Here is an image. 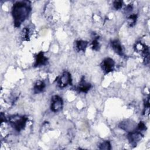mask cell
Instances as JSON below:
<instances>
[{
  "label": "cell",
  "instance_id": "11",
  "mask_svg": "<svg viewBox=\"0 0 150 150\" xmlns=\"http://www.w3.org/2000/svg\"><path fill=\"white\" fill-rule=\"evenodd\" d=\"M87 45H88V42L87 41L79 40L75 42V47L76 48V50L79 52H80V51L84 52L86 50V49L87 48Z\"/></svg>",
  "mask_w": 150,
  "mask_h": 150
},
{
  "label": "cell",
  "instance_id": "6",
  "mask_svg": "<svg viewBox=\"0 0 150 150\" xmlns=\"http://www.w3.org/2000/svg\"><path fill=\"white\" fill-rule=\"evenodd\" d=\"M115 62L111 57L105 58L101 63V67L105 74H108L114 70Z\"/></svg>",
  "mask_w": 150,
  "mask_h": 150
},
{
  "label": "cell",
  "instance_id": "9",
  "mask_svg": "<svg viewBox=\"0 0 150 150\" xmlns=\"http://www.w3.org/2000/svg\"><path fill=\"white\" fill-rule=\"evenodd\" d=\"M91 85L90 83L87 82L85 79L84 77H82L77 87V89L81 93H87L88 91L90 89Z\"/></svg>",
  "mask_w": 150,
  "mask_h": 150
},
{
  "label": "cell",
  "instance_id": "4",
  "mask_svg": "<svg viewBox=\"0 0 150 150\" xmlns=\"http://www.w3.org/2000/svg\"><path fill=\"white\" fill-rule=\"evenodd\" d=\"M63 106V101L62 97L57 95H54L51 98L50 109L54 112H57L62 110Z\"/></svg>",
  "mask_w": 150,
  "mask_h": 150
},
{
  "label": "cell",
  "instance_id": "16",
  "mask_svg": "<svg viewBox=\"0 0 150 150\" xmlns=\"http://www.w3.org/2000/svg\"><path fill=\"white\" fill-rule=\"evenodd\" d=\"M123 2L121 1H115L113 2V7L115 10H119L122 6Z\"/></svg>",
  "mask_w": 150,
  "mask_h": 150
},
{
  "label": "cell",
  "instance_id": "10",
  "mask_svg": "<svg viewBox=\"0 0 150 150\" xmlns=\"http://www.w3.org/2000/svg\"><path fill=\"white\" fill-rule=\"evenodd\" d=\"M46 84L44 81L41 80H38L35 82L33 86V92L35 94H38L42 92L45 88Z\"/></svg>",
  "mask_w": 150,
  "mask_h": 150
},
{
  "label": "cell",
  "instance_id": "1",
  "mask_svg": "<svg viewBox=\"0 0 150 150\" xmlns=\"http://www.w3.org/2000/svg\"><path fill=\"white\" fill-rule=\"evenodd\" d=\"M31 7L29 1H18L12 7V14L15 27H19L22 23L28 18Z\"/></svg>",
  "mask_w": 150,
  "mask_h": 150
},
{
  "label": "cell",
  "instance_id": "12",
  "mask_svg": "<svg viewBox=\"0 0 150 150\" xmlns=\"http://www.w3.org/2000/svg\"><path fill=\"white\" fill-rule=\"evenodd\" d=\"M30 36V30L29 28L25 27L24 28L21 32V38L23 40H29Z\"/></svg>",
  "mask_w": 150,
  "mask_h": 150
},
{
  "label": "cell",
  "instance_id": "8",
  "mask_svg": "<svg viewBox=\"0 0 150 150\" xmlns=\"http://www.w3.org/2000/svg\"><path fill=\"white\" fill-rule=\"evenodd\" d=\"M111 46L114 52H115L119 56H123L124 55L123 47L118 40L115 39L112 40L111 42Z\"/></svg>",
  "mask_w": 150,
  "mask_h": 150
},
{
  "label": "cell",
  "instance_id": "15",
  "mask_svg": "<svg viewBox=\"0 0 150 150\" xmlns=\"http://www.w3.org/2000/svg\"><path fill=\"white\" fill-rule=\"evenodd\" d=\"M98 39H99L98 36H97L94 38V39L91 42V47L93 49L96 51L98 50L100 48V45L98 42Z\"/></svg>",
  "mask_w": 150,
  "mask_h": 150
},
{
  "label": "cell",
  "instance_id": "3",
  "mask_svg": "<svg viewBox=\"0 0 150 150\" xmlns=\"http://www.w3.org/2000/svg\"><path fill=\"white\" fill-rule=\"evenodd\" d=\"M57 85L60 88H64L69 85L72 84V80L70 73L67 71L63 72L60 76L56 79Z\"/></svg>",
  "mask_w": 150,
  "mask_h": 150
},
{
  "label": "cell",
  "instance_id": "13",
  "mask_svg": "<svg viewBox=\"0 0 150 150\" xmlns=\"http://www.w3.org/2000/svg\"><path fill=\"white\" fill-rule=\"evenodd\" d=\"M137 15H136L135 13L130 15L128 17L127 20L128 25L130 27L134 26L137 22Z\"/></svg>",
  "mask_w": 150,
  "mask_h": 150
},
{
  "label": "cell",
  "instance_id": "7",
  "mask_svg": "<svg viewBox=\"0 0 150 150\" xmlns=\"http://www.w3.org/2000/svg\"><path fill=\"white\" fill-rule=\"evenodd\" d=\"M48 59L44 54L43 52H40L35 57V62L34 63L35 67H40L47 64Z\"/></svg>",
  "mask_w": 150,
  "mask_h": 150
},
{
  "label": "cell",
  "instance_id": "2",
  "mask_svg": "<svg viewBox=\"0 0 150 150\" xmlns=\"http://www.w3.org/2000/svg\"><path fill=\"white\" fill-rule=\"evenodd\" d=\"M28 118L24 115H13L10 116L8 121L11 127L16 131L20 132L24 129Z\"/></svg>",
  "mask_w": 150,
  "mask_h": 150
},
{
  "label": "cell",
  "instance_id": "14",
  "mask_svg": "<svg viewBox=\"0 0 150 150\" xmlns=\"http://www.w3.org/2000/svg\"><path fill=\"white\" fill-rule=\"evenodd\" d=\"M98 148L100 149H111V145L110 144V142L109 141H103L102 142H101L98 146Z\"/></svg>",
  "mask_w": 150,
  "mask_h": 150
},
{
  "label": "cell",
  "instance_id": "5",
  "mask_svg": "<svg viewBox=\"0 0 150 150\" xmlns=\"http://www.w3.org/2000/svg\"><path fill=\"white\" fill-rule=\"evenodd\" d=\"M143 137L142 132L135 129L134 131L129 132L127 135V138L131 145L136 146Z\"/></svg>",
  "mask_w": 150,
  "mask_h": 150
}]
</instances>
